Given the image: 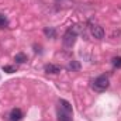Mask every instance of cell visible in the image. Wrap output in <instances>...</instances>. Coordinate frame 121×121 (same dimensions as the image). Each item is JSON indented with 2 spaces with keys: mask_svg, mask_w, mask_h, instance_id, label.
I'll list each match as a JSON object with an SVG mask.
<instances>
[{
  "mask_svg": "<svg viewBox=\"0 0 121 121\" xmlns=\"http://www.w3.org/2000/svg\"><path fill=\"white\" fill-rule=\"evenodd\" d=\"M21 118H23V113H21L20 108L11 110V113H10V121H20Z\"/></svg>",
  "mask_w": 121,
  "mask_h": 121,
  "instance_id": "cell-5",
  "label": "cell"
},
{
  "mask_svg": "<svg viewBox=\"0 0 121 121\" xmlns=\"http://www.w3.org/2000/svg\"><path fill=\"white\" fill-rule=\"evenodd\" d=\"M108 86H110V80H108L107 76H99V78H96V79L93 80V83H91V87L96 91L107 90Z\"/></svg>",
  "mask_w": 121,
  "mask_h": 121,
  "instance_id": "cell-1",
  "label": "cell"
},
{
  "mask_svg": "<svg viewBox=\"0 0 121 121\" xmlns=\"http://www.w3.org/2000/svg\"><path fill=\"white\" fill-rule=\"evenodd\" d=\"M90 32L96 39H103V38H104V30H103V27H100V26H93Z\"/></svg>",
  "mask_w": 121,
  "mask_h": 121,
  "instance_id": "cell-3",
  "label": "cell"
},
{
  "mask_svg": "<svg viewBox=\"0 0 121 121\" xmlns=\"http://www.w3.org/2000/svg\"><path fill=\"white\" fill-rule=\"evenodd\" d=\"M3 72H6V73H14V72H16V66L4 65V66H3Z\"/></svg>",
  "mask_w": 121,
  "mask_h": 121,
  "instance_id": "cell-12",
  "label": "cell"
},
{
  "mask_svg": "<svg viewBox=\"0 0 121 121\" xmlns=\"http://www.w3.org/2000/svg\"><path fill=\"white\" fill-rule=\"evenodd\" d=\"M44 34H45L48 38H55V37H56V31L54 30V28H51V27L44 28Z\"/></svg>",
  "mask_w": 121,
  "mask_h": 121,
  "instance_id": "cell-10",
  "label": "cell"
},
{
  "mask_svg": "<svg viewBox=\"0 0 121 121\" xmlns=\"http://www.w3.org/2000/svg\"><path fill=\"white\" fill-rule=\"evenodd\" d=\"M7 24H9V20H7V17H6L4 14H0V28H4V27H7Z\"/></svg>",
  "mask_w": 121,
  "mask_h": 121,
  "instance_id": "cell-11",
  "label": "cell"
},
{
  "mask_svg": "<svg viewBox=\"0 0 121 121\" xmlns=\"http://www.w3.org/2000/svg\"><path fill=\"white\" fill-rule=\"evenodd\" d=\"M44 69H45V72L49 73V75H56V73L60 72V66L59 65H55V63H48V65H45Z\"/></svg>",
  "mask_w": 121,
  "mask_h": 121,
  "instance_id": "cell-4",
  "label": "cell"
},
{
  "mask_svg": "<svg viewBox=\"0 0 121 121\" xmlns=\"http://www.w3.org/2000/svg\"><path fill=\"white\" fill-rule=\"evenodd\" d=\"M58 121H72L70 114L66 113V111H63V110H59V113H58Z\"/></svg>",
  "mask_w": 121,
  "mask_h": 121,
  "instance_id": "cell-8",
  "label": "cell"
},
{
  "mask_svg": "<svg viewBox=\"0 0 121 121\" xmlns=\"http://www.w3.org/2000/svg\"><path fill=\"white\" fill-rule=\"evenodd\" d=\"M111 63L114 68H121V56H114L111 59Z\"/></svg>",
  "mask_w": 121,
  "mask_h": 121,
  "instance_id": "cell-13",
  "label": "cell"
},
{
  "mask_svg": "<svg viewBox=\"0 0 121 121\" xmlns=\"http://www.w3.org/2000/svg\"><path fill=\"white\" fill-rule=\"evenodd\" d=\"M59 106H60V110H63V111L72 114V106H70L69 101H66V100H59Z\"/></svg>",
  "mask_w": 121,
  "mask_h": 121,
  "instance_id": "cell-7",
  "label": "cell"
},
{
  "mask_svg": "<svg viewBox=\"0 0 121 121\" xmlns=\"http://www.w3.org/2000/svg\"><path fill=\"white\" fill-rule=\"evenodd\" d=\"M14 60L17 62V63H26L28 58H27V55L26 54H23V52H20V54H17L16 56H14Z\"/></svg>",
  "mask_w": 121,
  "mask_h": 121,
  "instance_id": "cell-9",
  "label": "cell"
},
{
  "mask_svg": "<svg viewBox=\"0 0 121 121\" xmlns=\"http://www.w3.org/2000/svg\"><path fill=\"white\" fill-rule=\"evenodd\" d=\"M66 69H68L69 72H78V70H80V63H79L78 60H70V62L66 65Z\"/></svg>",
  "mask_w": 121,
  "mask_h": 121,
  "instance_id": "cell-6",
  "label": "cell"
},
{
  "mask_svg": "<svg viewBox=\"0 0 121 121\" xmlns=\"http://www.w3.org/2000/svg\"><path fill=\"white\" fill-rule=\"evenodd\" d=\"M76 38H78V32L75 28H69L63 34V38H62V42L66 48H72L76 42Z\"/></svg>",
  "mask_w": 121,
  "mask_h": 121,
  "instance_id": "cell-2",
  "label": "cell"
}]
</instances>
